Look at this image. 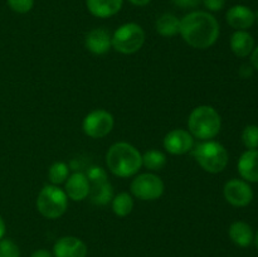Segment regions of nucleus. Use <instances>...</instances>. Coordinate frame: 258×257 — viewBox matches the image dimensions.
I'll return each mask as SVG.
<instances>
[{
  "instance_id": "nucleus-21",
  "label": "nucleus",
  "mask_w": 258,
  "mask_h": 257,
  "mask_svg": "<svg viewBox=\"0 0 258 257\" xmlns=\"http://www.w3.org/2000/svg\"><path fill=\"white\" fill-rule=\"evenodd\" d=\"M134 209V199L126 191L118 193L112 198V211L116 216L126 217L133 212Z\"/></svg>"
},
{
  "instance_id": "nucleus-17",
  "label": "nucleus",
  "mask_w": 258,
  "mask_h": 257,
  "mask_svg": "<svg viewBox=\"0 0 258 257\" xmlns=\"http://www.w3.org/2000/svg\"><path fill=\"white\" fill-rule=\"evenodd\" d=\"M231 49L237 57H247L254 49L253 37L246 30H237L231 37Z\"/></svg>"
},
{
  "instance_id": "nucleus-29",
  "label": "nucleus",
  "mask_w": 258,
  "mask_h": 257,
  "mask_svg": "<svg viewBox=\"0 0 258 257\" xmlns=\"http://www.w3.org/2000/svg\"><path fill=\"white\" fill-rule=\"evenodd\" d=\"M171 2L181 9H190V8L198 7L202 0H171Z\"/></svg>"
},
{
  "instance_id": "nucleus-10",
  "label": "nucleus",
  "mask_w": 258,
  "mask_h": 257,
  "mask_svg": "<svg viewBox=\"0 0 258 257\" xmlns=\"http://www.w3.org/2000/svg\"><path fill=\"white\" fill-rule=\"evenodd\" d=\"M194 146V138L189 131L174 128L164 138V148L173 155H183L189 153Z\"/></svg>"
},
{
  "instance_id": "nucleus-20",
  "label": "nucleus",
  "mask_w": 258,
  "mask_h": 257,
  "mask_svg": "<svg viewBox=\"0 0 258 257\" xmlns=\"http://www.w3.org/2000/svg\"><path fill=\"white\" fill-rule=\"evenodd\" d=\"M156 32L163 37H174L180 32V20L176 15L165 13L155 23Z\"/></svg>"
},
{
  "instance_id": "nucleus-25",
  "label": "nucleus",
  "mask_w": 258,
  "mask_h": 257,
  "mask_svg": "<svg viewBox=\"0 0 258 257\" xmlns=\"http://www.w3.org/2000/svg\"><path fill=\"white\" fill-rule=\"evenodd\" d=\"M0 257H20V249L12 239H0Z\"/></svg>"
},
{
  "instance_id": "nucleus-2",
  "label": "nucleus",
  "mask_w": 258,
  "mask_h": 257,
  "mask_svg": "<svg viewBox=\"0 0 258 257\" xmlns=\"http://www.w3.org/2000/svg\"><path fill=\"white\" fill-rule=\"evenodd\" d=\"M106 164L108 170L120 178L133 176L143 166V155L128 143H116L106 154Z\"/></svg>"
},
{
  "instance_id": "nucleus-13",
  "label": "nucleus",
  "mask_w": 258,
  "mask_h": 257,
  "mask_svg": "<svg viewBox=\"0 0 258 257\" xmlns=\"http://www.w3.org/2000/svg\"><path fill=\"white\" fill-rule=\"evenodd\" d=\"M64 191L70 199L75 202H81L86 199L90 194V181L85 173H75L67 178Z\"/></svg>"
},
{
  "instance_id": "nucleus-5",
  "label": "nucleus",
  "mask_w": 258,
  "mask_h": 257,
  "mask_svg": "<svg viewBox=\"0 0 258 257\" xmlns=\"http://www.w3.org/2000/svg\"><path fill=\"white\" fill-rule=\"evenodd\" d=\"M68 207V197L58 185H45L37 198V209L43 217L55 219L66 213Z\"/></svg>"
},
{
  "instance_id": "nucleus-34",
  "label": "nucleus",
  "mask_w": 258,
  "mask_h": 257,
  "mask_svg": "<svg viewBox=\"0 0 258 257\" xmlns=\"http://www.w3.org/2000/svg\"><path fill=\"white\" fill-rule=\"evenodd\" d=\"M5 229H7V227H5V222H4V219H3V217L0 216V239L4 237Z\"/></svg>"
},
{
  "instance_id": "nucleus-6",
  "label": "nucleus",
  "mask_w": 258,
  "mask_h": 257,
  "mask_svg": "<svg viewBox=\"0 0 258 257\" xmlns=\"http://www.w3.org/2000/svg\"><path fill=\"white\" fill-rule=\"evenodd\" d=\"M145 43V32L141 25L136 23H126L115 30L111 37V44L113 49L122 54H133Z\"/></svg>"
},
{
  "instance_id": "nucleus-18",
  "label": "nucleus",
  "mask_w": 258,
  "mask_h": 257,
  "mask_svg": "<svg viewBox=\"0 0 258 257\" xmlns=\"http://www.w3.org/2000/svg\"><path fill=\"white\" fill-rule=\"evenodd\" d=\"M229 237L232 242L239 247H248L253 242L254 234L252 227L248 223L242 221L233 222L229 227Z\"/></svg>"
},
{
  "instance_id": "nucleus-24",
  "label": "nucleus",
  "mask_w": 258,
  "mask_h": 257,
  "mask_svg": "<svg viewBox=\"0 0 258 257\" xmlns=\"http://www.w3.org/2000/svg\"><path fill=\"white\" fill-rule=\"evenodd\" d=\"M242 141L248 150H257L258 149V126L248 125L244 127L242 133Z\"/></svg>"
},
{
  "instance_id": "nucleus-32",
  "label": "nucleus",
  "mask_w": 258,
  "mask_h": 257,
  "mask_svg": "<svg viewBox=\"0 0 258 257\" xmlns=\"http://www.w3.org/2000/svg\"><path fill=\"white\" fill-rule=\"evenodd\" d=\"M30 257H52V254L47 249H37L35 252H33Z\"/></svg>"
},
{
  "instance_id": "nucleus-7",
  "label": "nucleus",
  "mask_w": 258,
  "mask_h": 257,
  "mask_svg": "<svg viewBox=\"0 0 258 257\" xmlns=\"http://www.w3.org/2000/svg\"><path fill=\"white\" fill-rule=\"evenodd\" d=\"M131 193L140 201H155L164 193V181L153 173L139 174L131 181Z\"/></svg>"
},
{
  "instance_id": "nucleus-14",
  "label": "nucleus",
  "mask_w": 258,
  "mask_h": 257,
  "mask_svg": "<svg viewBox=\"0 0 258 257\" xmlns=\"http://www.w3.org/2000/svg\"><path fill=\"white\" fill-rule=\"evenodd\" d=\"M85 45L93 54H105L112 47L110 33L102 28L92 29L86 35Z\"/></svg>"
},
{
  "instance_id": "nucleus-1",
  "label": "nucleus",
  "mask_w": 258,
  "mask_h": 257,
  "mask_svg": "<svg viewBox=\"0 0 258 257\" xmlns=\"http://www.w3.org/2000/svg\"><path fill=\"white\" fill-rule=\"evenodd\" d=\"M190 47L207 49L217 42L219 37V23L211 13L191 12L180 19L179 32Z\"/></svg>"
},
{
  "instance_id": "nucleus-22",
  "label": "nucleus",
  "mask_w": 258,
  "mask_h": 257,
  "mask_svg": "<svg viewBox=\"0 0 258 257\" xmlns=\"http://www.w3.org/2000/svg\"><path fill=\"white\" fill-rule=\"evenodd\" d=\"M166 156L161 151L149 150L143 155V165L151 171H159L165 166Z\"/></svg>"
},
{
  "instance_id": "nucleus-30",
  "label": "nucleus",
  "mask_w": 258,
  "mask_h": 257,
  "mask_svg": "<svg viewBox=\"0 0 258 257\" xmlns=\"http://www.w3.org/2000/svg\"><path fill=\"white\" fill-rule=\"evenodd\" d=\"M252 72H253V70H252L251 66H248V65L242 66V67H241V71H239V73H241V76H242V77H243V78H248V77H251V76H252Z\"/></svg>"
},
{
  "instance_id": "nucleus-3",
  "label": "nucleus",
  "mask_w": 258,
  "mask_h": 257,
  "mask_svg": "<svg viewBox=\"0 0 258 257\" xmlns=\"http://www.w3.org/2000/svg\"><path fill=\"white\" fill-rule=\"evenodd\" d=\"M221 116L216 108L208 105H202L194 108L188 118L189 133L199 140H211L221 131Z\"/></svg>"
},
{
  "instance_id": "nucleus-33",
  "label": "nucleus",
  "mask_w": 258,
  "mask_h": 257,
  "mask_svg": "<svg viewBox=\"0 0 258 257\" xmlns=\"http://www.w3.org/2000/svg\"><path fill=\"white\" fill-rule=\"evenodd\" d=\"M133 5H136V7H145L148 5L151 0H128Z\"/></svg>"
},
{
  "instance_id": "nucleus-4",
  "label": "nucleus",
  "mask_w": 258,
  "mask_h": 257,
  "mask_svg": "<svg viewBox=\"0 0 258 257\" xmlns=\"http://www.w3.org/2000/svg\"><path fill=\"white\" fill-rule=\"evenodd\" d=\"M197 163L206 171L212 174L221 173L228 164V153L222 144L217 141L206 140L193 150Z\"/></svg>"
},
{
  "instance_id": "nucleus-28",
  "label": "nucleus",
  "mask_w": 258,
  "mask_h": 257,
  "mask_svg": "<svg viewBox=\"0 0 258 257\" xmlns=\"http://www.w3.org/2000/svg\"><path fill=\"white\" fill-rule=\"evenodd\" d=\"M202 2L209 12H219L223 9L226 4V0H202Z\"/></svg>"
},
{
  "instance_id": "nucleus-15",
  "label": "nucleus",
  "mask_w": 258,
  "mask_h": 257,
  "mask_svg": "<svg viewBox=\"0 0 258 257\" xmlns=\"http://www.w3.org/2000/svg\"><path fill=\"white\" fill-rule=\"evenodd\" d=\"M123 0H86L87 9L93 17L106 18L113 17L121 10Z\"/></svg>"
},
{
  "instance_id": "nucleus-16",
  "label": "nucleus",
  "mask_w": 258,
  "mask_h": 257,
  "mask_svg": "<svg viewBox=\"0 0 258 257\" xmlns=\"http://www.w3.org/2000/svg\"><path fill=\"white\" fill-rule=\"evenodd\" d=\"M239 175L247 181L258 183V150H247L238 160Z\"/></svg>"
},
{
  "instance_id": "nucleus-35",
  "label": "nucleus",
  "mask_w": 258,
  "mask_h": 257,
  "mask_svg": "<svg viewBox=\"0 0 258 257\" xmlns=\"http://www.w3.org/2000/svg\"><path fill=\"white\" fill-rule=\"evenodd\" d=\"M254 241H256V246H257V249H258V232L256 234V238H254Z\"/></svg>"
},
{
  "instance_id": "nucleus-26",
  "label": "nucleus",
  "mask_w": 258,
  "mask_h": 257,
  "mask_svg": "<svg viewBox=\"0 0 258 257\" xmlns=\"http://www.w3.org/2000/svg\"><path fill=\"white\" fill-rule=\"evenodd\" d=\"M7 3L10 9L18 14H25L30 12L34 5V0H7Z\"/></svg>"
},
{
  "instance_id": "nucleus-19",
  "label": "nucleus",
  "mask_w": 258,
  "mask_h": 257,
  "mask_svg": "<svg viewBox=\"0 0 258 257\" xmlns=\"http://www.w3.org/2000/svg\"><path fill=\"white\" fill-rule=\"evenodd\" d=\"M90 197L91 202L96 206H106L113 198V188L108 180L97 181L90 184Z\"/></svg>"
},
{
  "instance_id": "nucleus-12",
  "label": "nucleus",
  "mask_w": 258,
  "mask_h": 257,
  "mask_svg": "<svg viewBox=\"0 0 258 257\" xmlns=\"http://www.w3.org/2000/svg\"><path fill=\"white\" fill-rule=\"evenodd\" d=\"M227 23L237 30H246L253 25L256 15L246 5H234L226 14Z\"/></svg>"
},
{
  "instance_id": "nucleus-27",
  "label": "nucleus",
  "mask_w": 258,
  "mask_h": 257,
  "mask_svg": "<svg viewBox=\"0 0 258 257\" xmlns=\"http://www.w3.org/2000/svg\"><path fill=\"white\" fill-rule=\"evenodd\" d=\"M85 174L86 176H87L90 184L97 183V181L107 180V174H106L105 169L101 168V166H96V165L90 166Z\"/></svg>"
},
{
  "instance_id": "nucleus-11",
  "label": "nucleus",
  "mask_w": 258,
  "mask_h": 257,
  "mask_svg": "<svg viewBox=\"0 0 258 257\" xmlns=\"http://www.w3.org/2000/svg\"><path fill=\"white\" fill-rule=\"evenodd\" d=\"M54 257H86L87 246L82 239L73 236L60 237L53 247Z\"/></svg>"
},
{
  "instance_id": "nucleus-9",
  "label": "nucleus",
  "mask_w": 258,
  "mask_h": 257,
  "mask_svg": "<svg viewBox=\"0 0 258 257\" xmlns=\"http://www.w3.org/2000/svg\"><path fill=\"white\" fill-rule=\"evenodd\" d=\"M226 201L234 207H246L253 199V191L249 184L239 179H232L227 181L223 188Z\"/></svg>"
},
{
  "instance_id": "nucleus-23",
  "label": "nucleus",
  "mask_w": 258,
  "mask_h": 257,
  "mask_svg": "<svg viewBox=\"0 0 258 257\" xmlns=\"http://www.w3.org/2000/svg\"><path fill=\"white\" fill-rule=\"evenodd\" d=\"M68 173H70V169H68L67 164L63 161H57L50 165L49 170H48V178L53 185H59L67 180Z\"/></svg>"
},
{
  "instance_id": "nucleus-8",
  "label": "nucleus",
  "mask_w": 258,
  "mask_h": 257,
  "mask_svg": "<svg viewBox=\"0 0 258 257\" xmlns=\"http://www.w3.org/2000/svg\"><path fill=\"white\" fill-rule=\"evenodd\" d=\"M115 120L113 116L108 111L98 108L91 111L85 117L82 123V128L87 136L92 139H102L107 136L112 131Z\"/></svg>"
},
{
  "instance_id": "nucleus-31",
  "label": "nucleus",
  "mask_w": 258,
  "mask_h": 257,
  "mask_svg": "<svg viewBox=\"0 0 258 257\" xmlns=\"http://www.w3.org/2000/svg\"><path fill=\"white\" fill-rule=\"evenodd\" d=\"M251 65L252 67L258 70V47L254 48L251 53Z\"/></svg>"
}]
</instances>
